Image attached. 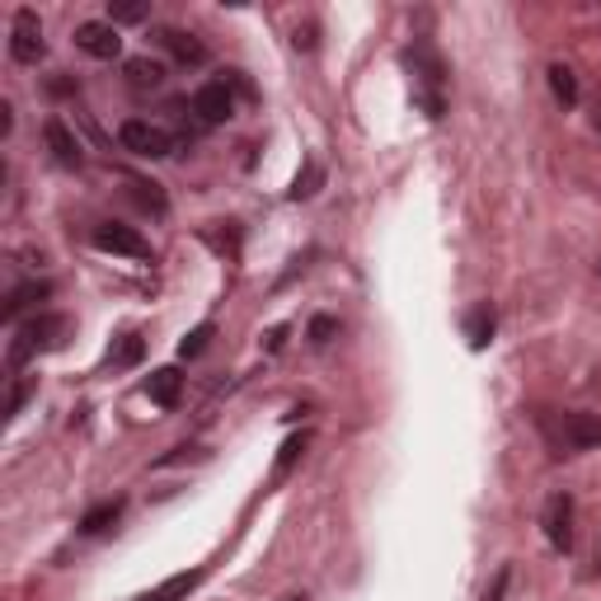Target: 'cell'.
<instances>
[{"mask_svg":"<svg viewBox=\"0 0 601 601\" xmlns=\"http://www.w3.org/2000/svg\"><path fill=\"white\" fill-rule=\"evenodd\" d=\"M493 329H499V315H493L489 300H480V306L466 315V339H470V348H474V352L489 348V343H493Z\"/></svg>","mask_w":601,"mask_h":601,"instance_id":"cell-13","label":"cell"},{"mask_svg":"<svg viewBox=\"0 0 601 601\" xmlns=\"http://www.w3.org/2000/svg\"><path fill=\"white\" fill-rule=\"evenodd\" d=\"M76 47L85 52V57H95V62H118V57H122L118 24H109V20H85V24H76Z\"/></svg>","mask_w":601,"mask_h":601,"instance_id":"cell-7","label":"cell"},{"mask_svg":"<svg viewBox=\"0 0 601 601\" xmlns=\"http://www.w3.org/2000/svg\"><path fill=\"white\" fill-rule=\"evenodd\" d=\"M300 451H306V437H292L287 447H282V456H277V480H282V474H287L292 466H296V456H300Z\"/></svg>","mask_w":601,"mask_h":601,"instance_id":"cell-21","label":"cell"},{"mask_svg":"<svg viewBox=\"0 0 601 601\" xmlns=\"http://www.w3.org/2000/svg\"><path fill=\"white\" fill-rule=\"evenodd\" d=\"M118 517H122V499H113V503H99V507L85 512L80 536H99V532H109V526H113Z\"/></svg>","mask_w":601,"mask_h":601,"instance_id":"cell-15","label":"cell"},{"mask_svg":"<svg viewBox=\"0 0 601 601\" xmlns=\"http://www.w3.org/2000/svg\"><path fill=\"white\" fill-rule=\"evenodd\" d=\"M315 184H320V170H306V174H296V188H292V198H310V193H315Z\"/></svg>","mask_w":601,"mask_h":601,"instance_id":"cell-23","label":"cell"},{"mask_svg":"<svg viewBox=\"0 0 601 601\" xmlns=\"http://www.w3.org/2000/svg\"><path fill=\"white\" fill-rule=\"evenodd\" d=\"M43 296H47V282H24V287H14V292H10V300H6V320L14 325V320H20V315L29 310V306H39Z\"/></svg>","mask_w":601,"mask_h":601,"instance_id":"cell-14","label":"cell"},{"mask_svg":"<svg viewBox=\"0 0 601 601\" xmlns=\"http://www.w3.org/2000/svg\"><path fill=\"white\" fill-rule=\"evenodd\" d=\"M122 76H128L132 90H161V85H165V62H155V57H128V62H122Z\"/></svg>","mask_w":601,"mask_h":601,"instance_id":"cell-12","label":"cell"},{"mask_svg":"<svg viewBox=\"0 0 601 601\" xmlns=\"http://www.w3.org/2000/svg\"><path fill=\"white\" fill-rule=\"evenodd\" d=\"M151 6L146 0H109V24H146Z\"/></svg>","mask_w":601,"mask_h":601,"instance_id":"cell-18","label":"cell"},{"mask_svg":"<svg viewBox=\"0 0 601 601\" xmlns=\"http://www.w3.org/2000/svg\"><path fill=\"white\" fill-rule=\"evenodd\" d=\"M207 339H211V325H198L193 334H184V343H179V358H198V352L207 348Z\"/></svg>","mask_w":601,"mask_h":601,"instance_id":"cell-20","label":"cell"},{"mask_svg":"<svg viewBox=\"0 0 601 601\" xmlns=\"http://www.w3.org/2000/svg\"><path fill=\"white\" fill-rule=\"evenodd\" d=\"M66 334H70V320H66V315H33V320H29L20 334H14V343H10V367H24L33 352L62 348Z\"/></svg>","mask_w":601,"mask_h":601,"instance_id":"cell-2","label":"cell"},{"mask_svg":"<svg viewBox=\"0 0 601 601\" xmlns=\"http://www.w3.org/2000/svg\"><path fill=\"white\" fill-rule=\"evenodd\" d=\"M10 57L20 66H39L47 57V43H43V24L33 10H20L10 24Z\"/></svg>","mask_w":601,"mask_h":601,"instance_id":"cell-5","label":"cell"},{"mask_svg":"<svg viewBox=\"0 0 601 601\" xmlns=\"http://www.w3.org/2000/svg\"><path fill=\"white\" fill-rule=\"evenodd\" d=\"M141 352H146L141 334H122V343H118V352H113V367H136Z\"/></svg>","mask_w":601,"mask_h":601,"instance_id":"cell-19","label":"cell"},{"mask_svg":"<svg viewBox=\"0 0 601 601\" xmlns=\"http://www.w3.org/2000/svg\"><path fill=\"white\" fill-rule=\"evenodd\" d=\"M43 136H47L52 161L66 165V170H80V161H85V155H80V141L70 136V128H66L62 118H47V122H43Z\"/></svg>","mask_w":601,"mask_h":601,"instance_id":"cell-10","label":"cell"},{"mask_svg":"<svg viewBox=\"0 0 601 601\" xmlns=\"http://www.w3.org/2000/svg\"><path fill=\"white\" fill-rule=\"evenodd\" d=\"M95 250L118 254V259H141V263H146V259H151V240L141 236V231H132V226L103 221V226H95Z\"/></svg>","mask_w":601,"mask_h":601,"instance_id":"cell-6","label":"cell"},{"mask_svg":"<svg viewBox=\"0 0 601 601\" xmlns=\"http://www.w3.org/2000/svg\"><path fill=\"white\" fill-rule=\"evenodd\" d=\"M151 39H155V47H161L165 57H174L179 66H203L207 62L203 39H193V33H184V29H155Z\"/></svg>","mask_w":601,"mask_h":601,"instance_id":"cell-9","label":"cell"},{"mask_svg":"<svg viewBox=\"0 0 601 601\" xmlns=\"http://www.w3.org/2000/svg\"><path fill=\"white\" fill-rule=\"evenodd\" d=\"M188 109L203 128H221V122L236 118V95H231V85L226 80H211V85H198V90H193Z\"/></svg>","mask_w":601,"mask_h":601,"instance_id":"cell-4","label":"cell"},{"mask_svg":"<svg viewBox=\"0 0 601 601\" xmlns=\"http://www.w3.org/2000/svg\"><path fill=\"white\" fill-rule=\"evenodd\" d=\"M540 526H545V540H550V550H559V555L573 550V499H569V493H555V499L545 503Z\"/></svg>","mask_w":601,"mask_h":601,"instance_id":"cell-8","label":"cell"},{"mask_svg":"<svg viewBox=\"0 0 601 601\" xmlns=\"http://www.w3.org/2000/svg\"><path fill=\"white\" fill-rule=\"evenodd\" d=\"M146 395L151 404H161V409H174L184 395V376H179V367H161V371H151L146 376Z\"/></svg>","mask_w":601,"mask_h":601,"instance_id":"cell-11","label":"cell"},{"mask_svg":"<svg viewBox=\"0 0 601 601\" xmlns=\"http://www.w3.org/2000/svg\"><path fill=\"white\" fill-rule=\"evenodd\" d=\"M597 273H601V259H597Z\"/></svg>","mask_w":601,"mask_h":601,"instance_id":"cell-27","label":"cell"},{"mask_svg":"<svg viewBox=\"0 0 601 601\" xmlns=\"http://www.w3.org/2000/svg\"><path fill=\"white\" fill-rule=\"evenodd\" d=\"M292 43H296V52H300V47H306V52H310V47H315V24H306V29H296V39H292Z\"/></svg>","mask_w":601,"mask_h":601,"instance_id":"cell-25","label":"cell"},{"mask_svg":"<svg viewBox=\"0 0 601 601\" xmlns=\"http://www.w3.org/2000/svg\"><path fill=\"white\" fill-rule=\"evenodd\" d=\"M132 188V203L141 207V211H151V217H165V193H161V184H146V179H132L128 184Z\"/></svg>","mask_w":601,"mask_h":601,"instance_id":"cell-17","label":"cell"},{"mask_svg":"<svg viewBox=\"0 0 601 601\" xmlns=\"http://www.w3.org/2000/svg\"><path fill=\"white\" fill-rule=\"evenodd\" d=\"M10 128H14V109H10V99L0 103V136H10Z\"/></svg>","mask_w":601,"mask_h":601,"instance_id":"cell-26","label":"cell"},{"mask_svg":"<svg viewBox=\"0 0 601 601\" xmlns=\"http://www.w3.org/2000/svg\"><path fill=\"white\" fill-rule=\"evenodd\" d=\"M118 141H122V151L141 155V161H165V155H174V146H179V141L151 118H128L118 128Z\"/></svg>","mask_w":601,"mask_h":601,"instance_id":"cell-3","label":"cell"},{"mask_svg":"<svg viewBox=\"0 0 601 601\" xmlns=\"http://www.w3.org/2000/svg\"><path fill=\"white\" fill-rule=\"evenodd\" d=\"M507 578H512V573H507V569H499V578H493V588L484 592V601H503V592H507Z\"/></svg>","mask_w":601,"mask_h":601,"instance_id":"cell-24","label":"cell"},{"mask_svg":"<svg viewBox=\"0 0 601 601\" xmlns=\"http://www.w3.org/2000/svg\"><path fill=\"white\" fill-rule=\"evenodd\" d=\"M545 76H550V90H555V99L564 103V109H573L578 103V76L564 62H555L550 70H545Z\"/></svg>","mask_w":601,"mask_h":601,"instance_id":"cell-16","label":"cell"},{"mask_svg":"<svg viewBox=\"0 0 601 601\" xmlns=\"http://www.w3.org/2000/svg\"><path fill=\"white\" fill-rule=\"evenodd\" d=\"M540 428H545V437H550V447H555L559 456L601 447V414H573V409L540 414Z\"/></svg>","mask_w":601,"mask_h":601,"instance_id":"cell-1","label":"cell"},{"mask_svg":"<svg viewBox=\"0 0 601 601\" xmlns=\"http://www.w3.org/2000/svg\"><path fill=\"white\" fill-rule=\"evenodd\" d=\"M334 329H339V325H334L329 315H315V320H310V343H329Z\"/></svg>","mask_w":601,"mask_h":601,"instance_id":"cell-22","label":"cell"}]
</instances>
